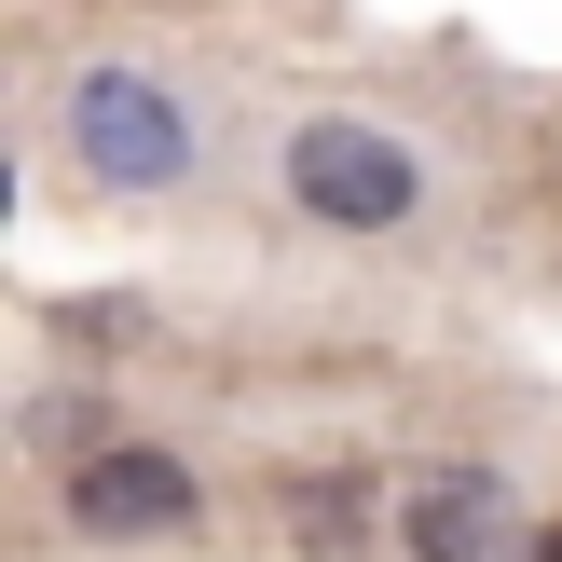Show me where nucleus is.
<instances>
[{
	"label": "nucleus",
	"mask_w": 562,
	"mask_h": 562,
	"mask_svg": "<svg viewBox=\"0 0 562 562\" xmlns=\"http://www.w3.org/2000/svg\"><path fill=\"white\" fill-rule=\"evenodd\" d=\"M289 192H302L316 220H344V234H384V220L426 206L412 151H398V137H371V124H302V137H289Z\"/></svg>",
	"instance_id": "f257e3e1"
},
{
	"label": "nucleus",
	"mask_w": 562,
	"mask_h": 562,
	"mask_svg": "<svg viewBox=\"0 0 562 562\" xmlns=\"http://www.w3.org/2000/svg\"><path fill=\"white\" fill-rule=\"evenodd\" d=\"M69 137H82V165H97V179H124V192L179 179V110H165L151 82H124V69H97V82H82Z\"/></svg>",
	"instance_id": "f03ea898"
},
{
	"label": "nucleus",
	"mask_w": 562,
	"mask_h": 562,
	"mask_svg": "<svg viewBox=\"0 0 562 562\" xmlns=\"http://www.w3.org/2000/svg\"><path fill=\"white\" fill-rule=\"evenodd\" d=\"M69 521H82V536H179V521H192V467L110 439L97 467H69Z\"/></svg>",
	"instance_id": "7ed1b4c3"
},
{
	"label": "nucleus",
	"mask_w": 562,
	"mask_h": 562,
	"mask_svg": "<svg viewBox=\"0 0 562 562\" xmlns=\"http://www.w3.org/2000/svg\"><path fill=\"white\" fill-rule=\"evenodd\" d=\"M494 536H508V494H494L481 467H439V481H412V508H398L412 562H494Z\"/></svg>",
	"instance_id": "20e7f679"
},
{
	"label": "nucleus",
	"mask_w": 562,
	"mask_h": 562,
	"mask_svg": "<svg viewBox=\"0 0 562 562\" xmlns=\"http://www.w3.org/2000/svg\"><path fill=\"white\" fill-rule=\"evenodd\" d=\"M357 508H371V494H357L344 467H329V481H289V536L302 549H357Z\"/></svg>",
	"instance_id": "39448f33"
}]
</instances>
